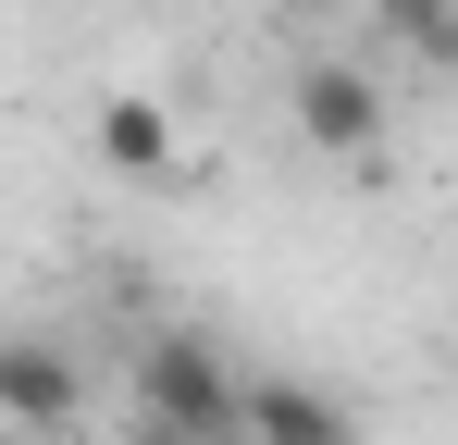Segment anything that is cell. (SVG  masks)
Wrapping results in <instances>:
<instances>
[{"label":"cell","instance_id":"cell-2","mask_svg":"<svg viewBox=\"0 0 458 445\" xmlns=\"http://www.w3.org/2000/svg\"><path fill=\"white\" fill-rule=\"evenodd\" d=\"M285 124H298L322 161H372V148H384V74L322 50V63H298V74H285Z\"/></svg>","mask_w":458,"mask_h":445},{"label":"cell","instance_id":"cell-8","mask_svg":"<svg viewBox=\"0 0 458 445\" xmlns=\"http://www.w3.org/2000/svg\"><path fill=\"white\" fill-rule=\"evenodd\" d=\"M273 13H298V25H310V13H335V0H273Z\"/></svg>","mask_w":458,"mask_h":445},{"label":"cell","instance_id":"cell-1","mask_svg":"<svg viewBox=\"0 0 458 445\" xmlns=\"http://www.w3.org/2000/svg\"><path fill=\"white\" fill-rule=\"evenodd\" d=\"M124 383H137V421H149V433H186V445H248V371H235L211 334H149Z\"/></svg>","mask_w":458,"mask_h":445},{"label":"cell","instance_id":"cell-4","mask_svg":"<svg viewBox=\"0 0 458 445\" xmlns=\"http://www.w3.org/2000/svg\"><path fill=\"white\" fill-rule=\"evenodd\" d=\"M248 445H360V421H347V396H335V383L248 371Z\"/></svg>","mask_w":458,"mask_h":445},{"label":"cell","instance_id":"cell-6","mask_svg":"<svg viewBox=\"0 0 458 445\" xmlns=\"http://www.w3.org/2000/svg\"><path fill=\"white\" fill-rule=\"evenodd\" d=\"M372 25H384L421 74H458V0H372Z\"/></svg>","mask_w":458,"mask_h":445},{"label":"cell","instance_id":"cell-9","mask_svg":"<svg viewBox=\"0 0 458 445\" xmlns=\"http://www.w3.org/2000/svg\"><path fill=\"white\" fill-rule=\"evenodd\" d=\"M13 445H75V433H13Z\"/></svg>","mask_w":458,"mask_h":445},{"label":"cell","instance_id":"cell-3","mask_svg":"<svg viewBox=\"0 0 458 445\" xmlns=\"http://www.w3.org/2000/svg\"><path fill=\"white\" fill-rule=\"evenodd\" d=\"M75 408H87V371L50 347V334H13L0 347V421L13 433H75Z\"/></svg>","mask_w":458,"mask_h":445},{"label":"cell","instance_id":"cell-5","mask_svg":"<svg viewBox=\"0 0 458 445\" xmlns=\"http://www.w3.org/2000/svg\"><path fill=\"white\" fill-rule=\"evenodd\" d=\"M87 137H99V161H112V173H137V186H161V173H174V112H161L149 87H99V124H87Z\"/></svg>","mask_w":458,"mask_h":445},{"label":"cell","instance_id":"cell-7","mask_svg":"<svg viewBox=\"0 0 458 445\" xmlns=\"http://www.w3.org/2000/svg\"><path fill=\"white\" fill-rule=\"evenodd\" d=\"M112 445H186V433H149V421H137V433H112Z\"/></svg>","mask_w":458,"mask_h":445}]
</instances>
